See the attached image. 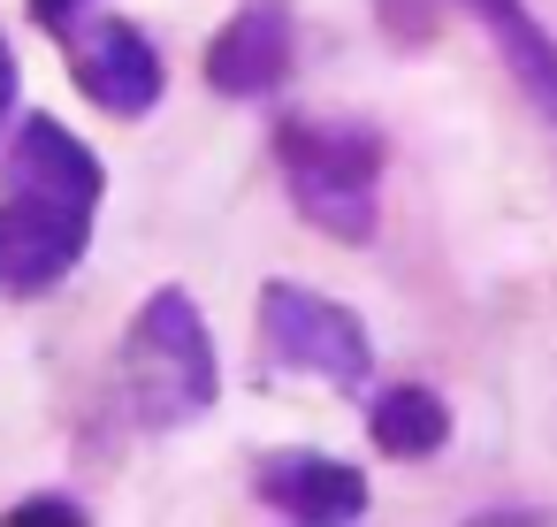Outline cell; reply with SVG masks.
Segmentation results:
<instances>
[{
  "label": "cell",
  "instance_id": "3957f363",
  "mask_svg": "<svg viewBox=\"0 0 557 527\" xmlns=\"http://www.w3.org/2000/svg\"><path fill=\"white\" fill-rule=\"evenodd\" d=\"M275 169H283L290 207L321 237L367 245L382 230V138L367 123L290 115V123H275Z\"/></svg>",
  "mask_w": 557,
  "mask_h": 527
},
{
  "label": "cell",
  "instance_id": "277c9868",
  "mask_svg": "<svg viewBox=\"0 0 557 527\" xmlns=\"http://www.w3.org/2000/svg\"><path fill=\"white\" fill-rule=\"evenodd\" d=\"M260 352H268V367H283V375H321V382H336V390H359L367 375H374V336H367V321L344 306V298H329V291H313V283H260Z\"/></svg>",
  "mask_w": 557,
  "mask_h": 527
},
{
  "label": "cell",
  "instance_id": "7c38bea8",
  "mask_svg": "<svg viewBox=\"0 0 557 527\" xmlns=\"http://www.w3.org/2000/svg\"><path fill=\"white\" fill-rule=\"evenodd\" d=\"M9 108H16V47L0 39V123H9Z\"/></svg>",
  "mask_w": 557,
  "mask_h": 527
},
{
  "label": "cell",
  "instance_id": "52a82bcc",
  "mask_svg": "<svg viewBox=\"0 0 557 527\" xmlns=\"http://www.w3.org/2000/svg\"><path fill=\"white\" fill-rule=\"evenodd\" d=\"M252 497L298 527H351L367 519V474L329 451H268L252 466Z\"/></svg>",
  "mask_w": 557,
  "mask_h": 527
},
{
  "label": "cell",
  "instance_id": "30bf717a",
  "mask_svg": "<svg viewBox=\"0 0 557 527\" xmlns=\"http://www.w3.org/2000/svg\"><path fill=\"white\" fill-rule=\"evenodd\" d=\"M47 519H54V527H77V519H85V504H77V497L39 489V497H24V504L9 512V527H47Z\"/></svg>",
  "mask_w": 557,
  "mask_h": 527
},
{
  "label": "cell",
  "instance_id": "7a4b0ae2",
  "mask_svg": "<svg viewBox=\"0 0 557 527\" xmlns=\"http://www.w3.org/2000/svg\"><path fill=\"white\" fill-rule=\"evenodd\" d=\"M115 390H123V405L146 436H169L222 397V352H214V329H207L191 291L161 283L131 314L123 352H115Z\"/></svg>",
  "mask_w": 557,
  "mask_h": 527
},
{
  "label": "cell",
  "instance_id": "ba28073f",
  "mask_svg": "<svg viewBox=\"0 0 557 527\" xmlns=\"http://www.w3.org/2000/svg\"><path fill=\"white\" fill-rule=\"evenodd\" d=\"M466 9L488 24V39H496L504 70L527 85V100L557 123V39L542 32V16H527V0H466Z\"/></svg>",
  "mask_w": 557,
  "mask_h": 527
},
{
  "label": "cell",
  "instance_id": "6da1fadb",
  "mask_svg": "<svg viewBox=\"0 0 557 527\" xmlns=\"http://www.w3.org/2000/svg\"><path fill=\"white\" fill-rule=\"evenodd\" d=\"M100 199H108L100 154L70 123L24 115L16 138L0 146V291L16 298L54 291L85 260Z\"/></svg>",
  "mask_w": 557,
  "mask_h": 527
},
{
  "label": "cell",
  "instance_id": "9c48e42d",
  "mask_svg": "<svg viewBox=\"0 0 557 527\" xmlns=\"http://www.w3.org/2000/svg\"><path fill=\"white\" fill-rule=\"evenodd\" d=\"M367 428H374L382 458H435V451L450 443V405H443L428 382H397V390L374 397Z\"/></svg>",
  "mask_w": 557,
  "mask_h": 527
},
{
  "label": "cell",
  "instance_id": "5b68a950",
  "mask_svg": "<svg viewBox=\"0 0 557 527\" xmlns=\"http://www.w3.org/2000/svg\"><path fill=\"white\" fill-rule=\"evenodd\" d=\"M62 47H70V85L100 108V115H115V123H138V115H153L161 108V93H169V70H161V54H153V39L138 32V24H123V16H77L70 32H62Z\"/></svg>",
  "mask_w": 557,
  "mask_h": 527
},
{
  "label": "cell",
  "instance_id": "8992f818",
  "mask_svg": "<svg viewBox=\"0 0 557 527\" xmlns=\"http://www.w3.org/2000/svg\"><path fill=\"white\" fill-rule=\"evenodd\" d=\"M290 54H298L290 0H237V16L207 39V85L222 100H268L290 77Z\"/></svg>",
  "mask_w": 557,
  "mask_h": 527
},
{
  "label": "cell",
  "instance_id": "8fae6325",
  "mask_svg": "<svg viewBox=\"0 0 557 527\" xmlns=\"http://www.w3.org/2000/svg\"><path fill=\"white\" fill-rule=\"evenodd\" d=\"M85 9H92V0H32V16H39V24H47L54 39H62V32H70V24H77Z\"/></svg>",
  "mask_w": 557,
  "mask_h": 527
}]
</instances>
